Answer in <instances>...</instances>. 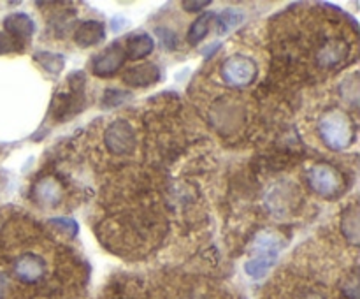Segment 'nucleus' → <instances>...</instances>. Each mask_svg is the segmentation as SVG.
Returning a JSON list of instances; mask_svg holds the SVG:
<instances>
[{"label": "nucleus", "instance_id": "f257e3e1", "mask_svg": "<svg viewBox=\"0 0 360 299\" xmlns=\"http://www.w3.org/2000/svg\"><path fill=\"white\" fill-rule=\"evenodd\" d=\"M319 134L327 148L340 151L354 143L355 127L347 113L341 109H330L320 118Z\"/></svg>", "mask_w": 360, "mask_h": 299}, {"label": "nucleus", "instance_id": "f03ea898", "mask_svg": "<svg viewBox=\"0 0 360 299\" xmlns=\"http://www.w3.org/2000/svg\"><path fill=\"white\" fill-rule=\"evenodd\" d=\"M281 239L273 232H260L252 246L253 257L245 264V271L252 278H262L273 267L281 250Z\"/></svg>", "mask_w": 360, "mask_h": 299}, {"label": "nucleus", "instance_id": "7ed1b4c3", "mask_svg": "<svg viewBox=\"0 0 360 299\" xmlns=\"http://www.w3.org/2000/svg\"><path fill=\"white\" fill-rule=\"evenodd\" d=\"M259 74L255 62L245 55H234L221 65V79L231 87H246Z\"/></svg>", "mask_w": 360, "mask_h": 299}, {"label": "nucleus", "instance_id": "20e7f679", "mask_svg": "<svg viewBox=\"0 0 360 299\" xmlns=\"http://www.w3.org/2000/svg\"><path fill=\"white\" fill-rule=\"evenodd\" d=\"M105 146L115 155H129L136 148V130L127 120H115L105 130Z\"/></svg>", "mask_w": 360, "mask_h": 299}, {"label": "nucleus", "instance_id": "39448f33", "mask_svg": "<svg viewBox=\"0 0 360 299\" xmlns=\"http://www.w3.org/2000/svg\"><path fill=\"white\" fill-rule=\"evenodd\" d=\"M308 183L315 192H319L320 196L330 197L334 193L340 192L341 189V176L338 174L336 169H333L330 165L319 164L315 167H311V171L308 172Z\"/></svg>", "mask_w": 360, "mask_h": 299}, {"label": "nucleus", "instance_id": "423d86ee", "mask_svg": "<svg viewBox=\"0 0 360 299\" xmlns=\"http://www.w3.org/2000/svg\"><path fill=\"white\" fill-rule=\"evenodd\" d=\"M123 60H125L123 46L120 42H112L108 49L91 60V72L97 77H109L123 65Z\"/></svg>", "mask_w": 360, "mask_h": 299}, {"label": "nucleus", "instance_id": "0eeeda50", "mask_svg": "<svg viewBox=\"0 0 360 299\" xmlns=\"http://www.w3.org/2000/svg\"><path fill=\"white\" fill-rule=\"evenodd\" d=\"M14 274L23 284H37L46 274V262L34 252H25L14 262Z\"/></svg>", "mask_w": 360, "mask_h": 299}, {"label": "nucleus", "instance_id": "6e6552de", "mask_svg": "<svg viewBox=\"0 0 360 299\" xmlns=\"http://www.w3.org/2000/svg\"><path fill=\"white\" fill-rule=\"evenodd\" d=\"M160 79V69L155 63H139L134 65L123 74V81L130 87H150V84L157 83Z\"/></svg>", "mask_w": 360, "mask_h": 299}, {"label": "nucleus", "instance_id": "1a4fd4ad", "mask_svg": "<svg viewBox=\"0 0 360 299\" xmlns=\"http://www.w3.org/2000/svg\"><path fill=\"white\" fill-rule=\"evenodd\" d=\"M34 21L25 13H13L4 20V32L9 34L13 39H16V41H20L21 44L34 35Z\"/></svg>", "mask_w": 360, "mask_h": 299}, {"label": "nucleus", "instance_id": "9d476101", "mask_svg": "<svg viewBox=\"0 0 360 299\" xmlns=\"http://www.w3.org/2000/svg\"><path fill=\"white\" fill-rule=\"evenodd\" d=\"M105 37V28L101 21H83L79 27L76 28V34H74V39H76V44L81 46V48H90V46L98 44L102 39Z\"/></svg>", "mask_w": 360, "mask_h": 299}, {"label": "nucleus", "instance_id": "9b49d317", "mask_svg": "<svg viewBox=\"0 0 360 299\" xmlns=\"http://www.w3.org/2000/svg\"><path fill=\"white\" fill-rule=\"evenodd\" d=\"M34 193H35V201H37L39 204L53 208L62 201L63 190H62V185H60L55 178L49 176V178H42L41 182L35 185Z\"/></svg>", "mask_w": 360, "mask_h": 299}, {"label": "nucleus", "instance_id": "f8f14e48", "mask_svg": "<svg viewBox=\"0 0 360 299\" xmlns=\"http://www.w3.org/2000/svg\"><path fill=\"white\" fill-rule=\"evenodd\" d=\"M153 48H155L153 37L148 34H139V35H132V37H129L123 51H125V55L129 56L130 60H141L144 58V56L150 55V53L153 51Z\"/></svg>", "mask_w": 360, "mask_h": 299}, {"label": "nucleus", "instance_id": "ddd939ff", "mask_svg": "<svg viewBox=\"0 0 360 299\" xmlns=\"http://www.w3.org/2000/svg\"><path fill=\"white\" fill-rule=\"evenodd\" d=\"M345 51H347V46L341 41H327L322 48L319 49V55H316V60H319L320 65L323 67H333L338 65L341 60L345 58Z\"/></svg>", "mask_w": 360, "mask_h": 299}, {"label": "nucleus", "instance_id": "4468645a", "mask_svg": "<svg viewBox=\"0 0 360 299\" xmlns=\"http://www.w3.org/2000/svg\"><path fill=\"white\" fill-rule=\"evenodd\" d=\"M214 20V14L213 13H204L200 14L199 18H197L195 21L192 23V27H190L188 30V42L192 46L199 44L200 41H202L204 37H206V34L210 32V27H211V21Z\"/></svg>", "mask_w": 360, "mask_h": 299}, {"label": "nucleus", "instance_id": "2eb2a0df", "mask_svg": "<svg viewBox=\"0 0 360 299\" xmlns=\"http://www.w3.org/2000/svg\"><path fill=\"white\" fill-rule=\"evenodd\" d=\"M35 60L51 74H58L63 69V65H65V56L60 55V53L41 51L35 55Z\"/></svg>", "mask_w": 360, "mask_h": 299}, {"label": "nucleus", "instance_id": "dca6fc26", "mask_svg": "<svg viewBox=\"0 0 360 299\" xmlns=\"http://www.w3.org/2000/svg\"><path fill=\"white\" fill-rule=\"evenodd\" d=\"M343 232L347 236V239H350V243L357 245L359 241V213L357 208H352L350 211L347 213L343 222Z\"/></svg>", "mask_w": 360, "mask_h": 299}, {"label": "nucleus", "instance_id": "f3484780", "mask_svg": "<svg viewBox=\"0 0 360 299\" xmlns=\"http://www.w3.org/2000/svg\"><path fill=\"white\" fill-rule=\"evenodd\" d=\"M241 20H243V14L239 13V11H236V9L224 11V13L218 16V32H220V34H224V32H227L229 28L236 27V25H238Z\"/></svg>", "mask_w": 360, "mask_h": 299}, {"label": "nucleus", "instance_id": "a211bd4d", "mask_svg": "<svg viewBox=\"0 0 360 299\" xmlns=\"http://www.w3.org/2000/svg\"><path fill=\"white\" fill-rule=\"evenodd\" d=\"M49 225H53V227L60 229V231L70 236H76L77 231H79L76 220H72V218H51V220H49Z\"/></svg>", "mask_w": 360, "mask_h": 299}, {"label": "nucleus", "instance_id": "6ab92c4d", "mask_svg": "<svg viewBox=\"0 0 360 299\" xmlns=\"http://www.w3.org/2000/svg\"><path fill=\"white\" fill-rule=\"evenodd\" d=\"M23 49V44L16 39L11 37L9 34L2 32L0 34V53H11V51H21Z\"/></svg>", "mask_w": 360, "mask_h": 299}, {"label": "nucleus", "instance_id": "aec40b11", "mask_svg": "<svg viewBox=\"0 0 360 299\" xmlns=\"http://www.w3.org/2000/svg\"><path fill=\"white\" fill-rule=\"evenodd\" d=\"M210 4V0H206V2H183V7H185V11H190V13H197V11L206 9Z\"/></svg>", "mask_w": 360, "mask_h": 299}, {"label": "nucleus", "instance_id": "412c9836", "mask_svg": "<svg viewBox=\"0 0 360 299\" xmlns=\"http://www.w3.org/2000/svg\"><path fill=\"white\" fill-rule=\"evenodd\" d=\"M122 94L123 91H115V90L105 91V95H108V97H112V101L108 102V106H116V104H120V102L125 101L127 95H122Z\"/></svg>", "mask_w": 360, "mask_h": 299}, {"label": "nucleus", "instance_id": "4be33fe9", "mask_svg": "<svg viewBox=\"0 0 360 299\" xmlns=\"http://www.w3.org/2000/svg\"><path fill=\"white\" fill-rule=\"evenodd\" d=\"M299 299H327L326 295L322 294V292H316V291H308V292H304V294L301 295V298Z\"/></svg>", "mask_w": 360, "mask_h": 299}, {"label": "nucleus", "instance_id": "5701e85b", "mask_svg": "<svg viewBox=\"0 0 360 299\" xmlns=\"http://www.w3.org/2000/svg\"><path fill=\"white\" fill-rule=\"evenodd\" d=\"M7 287H9V281H7V278L0 273V299L6 298Z\"/></svg>", "mask_w": 360, "mask_h": 299}]
</instances>
